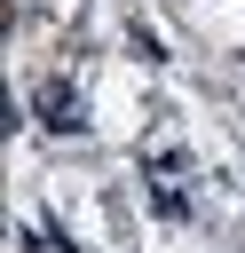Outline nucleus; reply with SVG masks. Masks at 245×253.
Segmentation results:
<instances>
[{
	"label": "nucleus",
	"instance_id": "nucleus-1",
	"mask_svg": "<svg viewBox=\"0 0 245 253\" xmlns=\"http://www.w3.org/2000/svg\"><path fill=\"white\" fill-rule=\"evenodd\" d=\"M32 111H40L55 134H79V126H87V119H79V95H71V79H47V87L32 95Z\"/></svg>",
	"mask_w": 245,
	"mask_h": 253
}]
</instances>
